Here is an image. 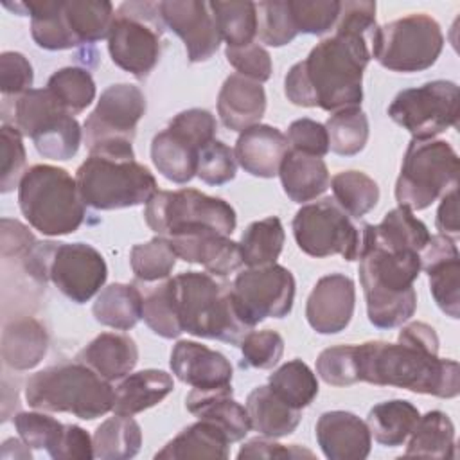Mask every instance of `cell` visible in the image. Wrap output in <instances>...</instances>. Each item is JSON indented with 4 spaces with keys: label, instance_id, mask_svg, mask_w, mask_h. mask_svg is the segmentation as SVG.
Wrapping results in <instances>:
<instances>
[{
    "label": "cell",
    "instance_id": "6da1fadb",
    "mask_svg": "<svg viewBox=\"0 0 460 460\" xmlns=\"http://www.w3.org/2000/svg\"><path fill=\"white\" fill-rule=\"evenodd\" d=\"M376 2H341L336 31L295 63L284 77L288 101L304 108L338 111L363 101V72L372 59Z\"/></svg>",
    "mask_w": 460,
    "mask_h": 460
},
{
    "label": "cell",
    "instance_id": "7a4b0ae2",
    "mask_svg": "<svg viewBox=\"0 0 460 460\" xmlns=\"http://www.w3.org/2000/svg\"><path fill=\"white\" fill-rule=\"evenodd\" d=\"M359 381L397 386L415 394L453 399L460 392L458 363L406 341H365L356 345Z\"/></svg>",
    "mask_w": 460,
    "mask_h": 460
},
{
    "label": "cell",
    "instance_id": "3957f363",
    "mask_svg": "<svg viewBox=\"0 0 460 460\" xmlns=\"http://www.w3.org/2000/svg\"><path fill=\"white\" fill-rule=\"evenodd\" d=\"M358 261L368 322L379 329H394L410 320L417 309L413 282L420 273V253L388 252L374 244L368 223H363Z\"/></svg>",
    "mask_w": 460,
    "mask_h": 460
},
{
    "label": "cell",
    "instance_id": "277c9868",
    "mask_svg": "<svg viewBox=\"0 0 460 460\" xmlns=\"http://www.w3.org/2000/svg\"><path fill=\"white\" fill-rule=\"evenodd\" d=\"M172 286L183 332L239 345L253 331L243 320L230 284L210 273L183 271L172 277Z\"/></svg>",
    "mask_w": 460,
    "mask_h": 460
},
{
    "label": "cell",
    "instance_id": "5b68a950",
    "mask_svg": "<svg viewBox=\"0 0 460 460\" xmlns=\"http://www.w3.org/2000/svg\"><path fill=\"white\" fill-rule=\"evenodd\" d=\"M113 397L111 381L77 359L38 370L25 383V401L31 408L72 413L83 420H93L111 411Z\"/></svg>",
    "mask_w": 460,
    "mask_h": 460
},
{
    "label": "cell",
    "instance_id": "8992f818",
    "mask_svg": "<svg viewBox=\"0 0 460 460\" xmlns=\"http://www.w3.org/2000/svg\"><path fill=\"white\" fill-rule=\"evenodd\" d=\"M18 205L29 225L43 235L74 234L86 216L75 178L49 164L25 171L18 185Z\"/></svg>",
    "mask_w": 460,
    "mask_h": 460
},
{
    "label": "cell",
    "instance_id": "52a82bcc",
    "mask_svg": "<svg viewBox=\"0 0 460 460\" xmlns=\"http://www.w3.org/2000/svg\"><path fill=\"white\" fill-rule=\"evenodd\" d=\"M22 266L34 282L45 286L50 280L75 304L95 296L108 279L104 257L86 243L38 241Z\"/></svg>",
    "mask_w": 460,
    "mask_h": 460
},
{
    "label": "cell",
    "instance_id": "ba28073f",
    "mask_svg": "<svg viewBox=\"0 0 460 460\" xmlns=\"http://www.w3.org/2000/svg\"><path fill=\"white\" fill-rule=\"evenodd\" d=\"M75 181L84 205L117 210L144 205L158 190L153 172L128 158L88 155L77 167Z\"/></svg>",
    "mask_w": 460,
    "mask_h": 460
},
{
    "label": "cell",
    "instance_id": "9c48e42d",
    "mask_svg": "<svg viewBox=\"0 0 460 460\" xmlns=\"http://www.w3.org/2000/svg\"><path fill=\"white\" fill-rule=\"evenodd\" d=\"M460 162L449 142L411 138L395 181V199L411 212L428 208L437 198L458 185Z\"/></svg>",
    "mask_w": 460,
    "mask_h": 460
},
{
    "label": "cell",
    "instance_id": "30bf717a",
    "mask_svg": "<svg viewBox=\"0 0 460 460\" xmlns=\"http://www.w3.org/2000/svg\"><path fill=\"white\" fill-rule=\"evenodd\" d=\"M144 113L146 97L138 86L129 83L108 86L83 124L88 153L135 160L133 138Z\"/></svg>",
    "mask_w": 460,
    "mask_h": 460
},
{
    "label": "cell",
    "instance_id": "8fae6325",
    "mask_svg": "<svg viewBox=\"0 0 460 460\" xmlns=\"http://www.w3.org/2000/svg\"><path fill=\"white\" fill-rule=\"evenodd\" d=\"M164 22L156 2H124L117 7L108 34L111 61L135 75L147 77L162 56Z\"/></svg>",
    "mask_w": 460,
    "mask_h": 460
},
{
    "label": "cell",
    "instance_id": "7c38bea8",
    "mask_svg": "<svg viewBox=\"0 0 460 460\" xmlns=\"http://www.w3.org/2000/svg\"><path fill=\"white\" fill-rule=\"evenodd\" d=\"M444 47L437 20L415 13L377 27L372 34L370 54L392 72H422L435 65Z\"/></svg>",
    "mask_w": 460,
    "mask_h": 460
},
{
    "label": "cell",
    "instance_id": "4fadbf2b",
    "mask_svg": "<svg viewBox=\"0 0 460 460\" xmlns=\"http://www.w3.org/2000/svg\"><path fill=\"white\" fill-rule=\"evenodd\" d=\"M144 219L162 237L201 226L230 235L237 225L235 210L228 201L196 189L156 190L144 207Z\"/></svg>",
    "mask_w": 460,
    "mask_h": 460
},
{
    "label": "cell",
    "instance_id": "5bb4252c",
    "mask_svg": "<svg viewBox=\"0 0 460 460\" xmlns=\"http://www.w3.org/2000/svg\"><path fill=\"white\" fill-rule=\"evenodd\" d=\"M14 126L34 142L43 158L70 160L79 151L83 129L47 88H31L14 102Z\"/></svg>",
    "mask_w": 460,
    "mask_h": 460
},
{
    "label": "cell",
    "instance_id": "9a60e30c",
    "mask_svg": "<svg viewBox=\"0 0 460 460\" xmlns=\"http://www.w3.org/2000/svg\"><path fill=\"white\" fill-rule=\"evenodd\" d=\"M293 235L304 253L318 259L341 255L350 262L361 252V228L332 198L302 205L293 217Z\"/></svg>",
    "mask_w": 460,
    "mask_h": 460
},
{
    "label": "cell",
    "instance_id": "2e32d148",
    "mask_svg": "<svg viewBox=\"0 0 460 460\" xmlns=\"http://www.w3.org/2000/svg\"><path fill=\"white\" fill-rule=\"evenodd\" d=\"M388 117L413 138H435L447 128L458 126V86L437 79L402 90L388 106Z\"/></svg>",
    "mask_w": 460,
    "mask_h": 460
},
{
    "label": "cell",
    "instance_id": "e0dca14e",
    "mask_svg": "<svg viewBox=\"0 0 460 460\" xmlns=\"http://www.w3.org/2000/svg\"><path fill=\"white\" fill-rule=\"evenodd\" d=\"M232 293L243 320L255 327L266 318L289 314L295 300V277L277 262L246 268L235 275Z\"/></svg>",
    "mask_w": 460,
    "mask_h": 460
},
{
    "label": "cell",
    "instance_id": "ac0fdd59",
    "mask_svg": "<svg viewBox=\"0 0 460 460\" xmlns=\"http://www.w3.org/2000/svg\"><path fill=\"white\" fill-rule=\"evenodd\" d=\"M158 4L164 25L181 38L190 63L207 61L217 52L221 34L208 2L165 0Z\"/></svg>",
    "mask_w": 460,
    "mask_h": 460
},
{
    "label": "cell",
    "instance_id": "d6986e66",
    "mask_svg": "<svg viewBox=\"0 0 460 460\" xmlns=\"http://www.w3.org/2000/svg\"><path fill=\"white\" fill-rule=\"evenodd\" d=\"M167 239L171 241L178 259L192 264H203L207 273L212 277L225 279L244 264L239 243L208 226L185 230Z\"/></svg>",
    "mask_w": 460,
    "mask_h": 460
},
{
    "label": "cell",
    "instance_id": "ffe728a7",
    "mask_svg": "<svg viewBox=\"0 0 460 460\" xmlns=\"http://www.w3.org/2000/svg\"><path fill=\"white\" fill-rule=\"evenodd\" d=\"M420 270L428 273L429 291L442 313L460 316V253L449 235H431L420 250Z\"/></svg>",
    "mask_w": 460,
    "mask_h": 460
},
{
    "label": "cell",
    "instance_id": "44dd1931",
    "mask_svg": "<svg viewBox=\"0 0 460 460\" xmlns=\"http://www.w3.org/2000/svg\"><path fill=\"white\" fill-rule=\"evenodd\" d=\"M354 280L343 273L325 275L307 296V323L320 334L341 332L354 314Z\"/></svg>",
    "mask_w": 460,
    "mask_h": 460
},
{
    "label": "cell",
    "instance_id": "7402d4cb",
    "mask_svg": "<svg viewBox=\"0 0 460 460\" xmlns=\"http://www.w3.org/2000/svg\"><path fill=\"white\" fill-rule=\"evenodd\" d=\"M172 374L198 390H216L232 385L234 368L226 356L198 341L180 340L171 350Z\"/></svg>",
    "mask_w": 460,
    "mask_h": 460
},
{
    "label": "cell",
    "instance_id": "603a6c76",
    "mask_svg": "<svg viewBox=\"0 0 460 460\" xmlns=\"http://www.w3.org/2000/svg\"><path fill=\"white\" fill-rule=\"evenodd\" d=\"M316 442L329 460H363L370 453L372 435L365 420L343 410L325 411L314 428Z\"/></svg>",
    "mask_w": 460,
    "mask_h": 460
},
{
    "label": "cell",
    "instance_id": "cb8c5ba5",
    "mask_svg": "<svg viewBox=\"0 0 460 460\" xmlns=\"http://www.w3.org/2000/svg\"><path fill=\"white\" fill-rule=\"evenodd\" d=\"M288 149V138L280 129L270 124H255L241 131L234 155L237 164L248 174L257 178H273L279 174Z\"/></svg>",
    "mask_w": 460,
    "mask_h": 460
},
{
    "label": "cell",
    "instance_id": "d4e9b609",
    "mask_svg": "<svg viewBox=\"0 0 460 460\" xmlns=\"http://www.w3.org/2000/svg\"><path fill=\"white\" fill-rule=\"evenodd\" d=\"M232 394V385L216 390L192 388L185 399L187 410L198 419L216 424L230 444L243 440L252 429L246 406H241Z\"/></svg>",
    "mask_w": 460,
    "mask_h": 460
},
{
    "label": "cell",
    "instance_id": "484cf974",
    "mask_svg": "<svg viewBox=\"0 0 460 460\" xmlns=\"http://www.w3.org/2000/svg\"><path fill=\"white\" fill-rule=\"evenodd\" d=\"M266 111V92L261 83L241 74L225 79L217 95V115L225 128L244 131L262 119Z\"/></svg>",
    "mask_w": 460,
    "mask_h": 460
},
{
    "label": "cell",
    "instance_id": "4316f807",
    "mask_svg": "<svg viewBox=\"0 0 460 460\" xmlns=\"http://www.w3.org/2000/svg\"><path fill=\"white\" fill-rule=\"evenodd\" d=\"M77 361L93 368L106 381L126 377L138 363V349L131 336L101 332L75 356Z\"/></svg>",
    "mask_w": 460,
    "mask_h": 460
},
{
    "label": "cell",
    "instance_id": "83f0119b",
    "mask_svg": "<svg viewBox=\"0 0 460 460\" xmlns=\"http://www.w3.org/2000/svg\"><path fill=\"white\" fill-rule=\"evenodd\" d=\"M279 176L284 192L295 203H305L318 198L331 183L323 158L296 149H288L282 158Z\"/></svg>",
    "mask_w": 460,
    "mask_h": 460
},
{
    "label": "cell",
    "instance_id": "f1b7e54d",
    "mask_svg": "<svg viewBox=\"0 0 460 460\" xmlns=\"http://www.w3.org/2000/svg\"><path fill=\"white\" fill-rule=\"evenodd\" d=\"M49 334L41 322L22 316L5 323L2 331V359L13 370H31L45 358Z\"/></svg>",
    "mask_w": 460,
    "mask_h": 460
},
{
    "label": "cell",
    "instance_id": "f546056e",
    "mask_svg": "<svg viewBox=\"0 0 460 460\" xmlns=\"http://www.w3.org/2000/svg\"><path fill=\"white\" fill-rule=\"evenodd\" d=\"M172 377L158 368H146L128 374L115 386L113 413L133 417L135 413L158 404L172 392Z\"/></svg>",
    "mask_w": 460,
    "mask_h": 460
},
{
    "label": "cell",
    "instance_id": "4dcf8cb0",
    "mask_svg": "<svg viewBox=\"0 0 460 460\" xmlns=\"http://www.w3.org/2000/svg\"><path fill=\"white\" fill-rule=\"evenodd\" d=\"M7 9L18 11L22 16H31V34L38 47L45 50H65L77 47L65 14L63 0H29L14 5L4 4Z\"/></svg>",
    "mask_w": 460,
    "mask_h": 460
},
{
    "label": "cell",
    "instance_id": "1f68e13d",
    "mask_svg": "<svg viewBox=\"0 0 460 460\" xmlns=\"http://www.w3.org/2000/svg\"><path fill=\"white\" fill-rule=\"evenodd\" d=\"M246 411L252 428L268 438L291 435L302 419V410L282 401L268 385H261L248 394Z\"/></svg>",
    "mask_w": 460,
    "mask_h": 460
},
{
    "label": "cell",
    "instance_id": "d6a6232c",
    "mask_svg": "<svg viewBox=\"0 0 460 460\" xmlns=\"http://www.w3.org/2000/svg\"><path fill=\"white\" fill-rule=\"evenodd\" d=\"M199 147L172 128L156 133L151 142V160L158 172L174 181L187 183L196 176Z\"/></svg>",
    "mask_w": 460,
    "mask_h": 460
},
{
    "label": "cell",
    "instance_id": "836d02e7",
    "mask_svg": "<svg viewBox=\"0 0 460 460\" xmlns=\"http://www.w3.org/2000/svg\"><path fill=\"white\" fill-rule=\"evenodd\" d=\"M228 446L230 440L216 424L198 419V422L183 428L172 440H169L155 458H228Z\"/></svg>",
    "mask_w": 460,
    "mask_h": 460
},
{
    "label": "cell",
    "instance_id": "e575fe53",
    "mask_svg": "<svg viewBox=\"0 0 460 460\" xmlns=\"http://www.w3.org/2000/svg\"><path fill=\"white\" fill-rule=\"evenodd\" d=\"M370 239L374 244L388 250V252H419L429 241L428 226L413 216L408 207H395L385 214L379 225L368 223Z\"/></svg>",
    "mask_w": 460,
    "mask_h": 460
},
{
    "label": "cell",
    "instance_id": "d590c367",
    "mask_svg": "<svg viewBox=\"0 0 460 460\" xmlns=\"http://www.w3.org/2000/svg\"><path fill=\"white\" fill-rule=\"evenodd\" d=\"M93 318L117 331L133 329L142 318V295L137 284H110L97 293L92 307Z\"/></svg>",
    "mask_w": 460,
    "mask_h": 460
},
{
    "label": "cell",
    "instance_id": "8d00e7d4",
    "mask_svg": "<svg viewBox=\"0 0 460 460\" xmlns=\"http://www.w3.org/2000/svg\"><path fill=\"white\" fill-rule=\"evenodd\" d=\"M142 295V320L147 327L162 338H178L183 329L176 311L172 279H162L155 282L135 280Z\"/></svg>",
    "mask_w": 460,
    "mask_h": 460
},
{
    "label": "cell",
    "instance_id": "74e56055",
    "mask_svg": "<svg viewBox=\"0 0 460 460\" xmlns=\"http://www.w3.org/2000/svg\"><path fill=\"white\" fill-rule=\"evenodd\" d=\"M420 413L404 399H390L370 408L367 426L377 444L386 447L402 446L413 431Z\"/></svg>",
    "mask_w": 460,
    "mask_h": 460
},
{
    "label": "cell",
    "instance_id": "f35d334b",
    "mask_svg": "<svg viewBox=\"0 0 460 460\" xmlns=\"http://www.w3.org/2000/svg\"><path fill=\"white\" fill-rule=\"evenodd\" d=\"M404 456L455 458V426L451 419L440 410L420 415L408 437Z\"/></svg>",
    "mask_w": 460,
    "mask_h": 460
},
{
    "label": "cell",
    "instance_id": "ab89813d",
    "mask_svg": "<svg viewBox=\"0 0 460 460\" xmlns=\"http://www.w3.org/2000/svg\"><path fill=\"white\" fill-rule=\"evenodd\" d=\"M63 14L72 36L81 45L108 38L115 9L108 0H66Z\"/></svg>",
    "mask_w": 460,
    "mask_h": 460
},
{
    "label": "cell",
    "instance_id": "60d3db41",
    "mask_svg": "<svg viewBox=\"0 0 460 460\" xmlns=\"http://www.w3.org/2000/svg\"><path fill=\"white\" fill-rule=\"evenodd\" d=\"M95 458L126 460L133 458L142 446V431L138 422L129 415H119L101 422L93 433Z\"/></svg>",
    "mask_w": 460,
    "mask_h": 460
},
{
    "label": "cell",
    "instance_id": "b9f144b4",
    "mask_svg": "<svg viewBox=\"0 0 460 460\" xmlns=\"http://www.w3.org/2000/svg\"><path fill=\"white\" fill-rule=\"evenodd\" d=\"M284 226L277 216L250 223L239 241L243 262L248 268L277 262L284 246Z\"/></svg>",
    "mask_w": 460,
    "mask_h": 460
},
{
    "label": "cell",
    "instance_id": "7bdbcfd3",
    "mask_svg": "<svg viewBox=\"0 0 460 460\" xmlns=\"http://www.w3.org/2000/svg\"><path fill=\"white\" fill-rule=\"evenodd\" d=\"M216 18L221 41L226 47H244L257 36V4L255 2H208Z\"/></svg>",
    "mask_w": 460,
    "mask_h": 460
},
{
    "label": "cell",
    "instance_id": "ee69618b",
    "mask_svg": "<svg viewBox=\"0 0 460 460\" xmlns=\"http://www.w3.org/2000/svg\"><path fill=\"white\" fill-rule=\"evenodd\" d=\"M332 199L349 217H363L379 201L377 183L361 171H341L331 180Z\"/></svg>",
    "mask_w": 460,
    "mask_h": 460
},
{
    "label": "cell",
    "instance_id": "f6af8a7d",
    "mask_svg": "<svg viewBox=\"0 0 460 460\" xmlns=\"http://www.w3.org/2000/svg\"><path fill=\"white\" fill-rule=\"evenodd\" d=\"M268 386L282 401L298 410L309 406L318 395V379L302 359H291L280 365L270 376Z\"/></svg>",
    "mask_w": 460,
    "mask_h": 460
},
{
    "label": "cell",
    "instance_id": "bcb514c9",
    "mask_svg": "<svg viewBox=\"0 0 460 460\" xmlns=\"http://www.w3.org/2000/svg\"><path fill=\"white\" fill-rule=\"evenodd\" d=\"M323 126L332 153L340 156H354L365 149L368 140V119L359 106L334 111Z\"/></svg>",
    "mask_w": 460,
    "mask_h": 460
},
{
    "label": "cell",
    "instance_id": "7dc6e473",
    "mask_svg": "<svg viewBox=\"0 0 460 460\" xmlns=\"http://www.w3.org/2000/svg\"><path fill=\"white\" fill-rule=\"evenodd\" d=\"M47 90L70 115L84 111L95 99L93 77L81 66H63L56 70L47 81Z\"/></svg>",
    "mask_w": 460,
    "mask_h": 460
},
{
    "label": "cell",
    "instance_id": "c3c4849f",
    "mask_svg": "<svg viewBox=\"0 0 460 460\" xmlns=\"http://www.w3.org/2000/svg\"><path fill=\"white\" fill-rule=\"evenodd\" d=\"M176 252L167 237L156 235L147 243L135 244L129 253L133 275L140 282L167 279L176 266Z\"/></svg>",
    "mask_w": 460,
    "mask_h": 460
},
{
    "label": "cell",
    "instance_id": "681fc988",
    "mask_svg": "<svg viewBox=\"0 0 460 460\" xmlns=\"http://www.w3.org/2000/svg\"><path fill=\"white\" fill-rule=\"evenodd\" d=\"M298 34L288 0H270L257 4V36L264 45L282 47Z\"/></svg>",
    "mask_w": 460,
    "mask_h": 460
},
{
    "label": "cell",
    "instance_id": "f907efd6",
    "mask_svg": "<svg viewBox=\"0 0 460 460\" xmlns=\"http://www.w3.org/2000/svg\"><path fill=\"white\" fill-rule=\"evenodd\" d=\"M316 374L331 386H350L359 381L356 345H336L320 352Z\"/></svg>",
    "mask_w": 460,
    "mask_h": 460
},
{
    "label": "cell",
    "instance_id": "816d5d0a",
    "mask_svg": "<svg viewBox=\"0 0 460 460\" xmlns=\"http://www.w3.org/2000/svg\"><path fill=\"white\" fill-rule=\"evenodd\" d=\"M14 428L20 435V438L32 449H45L50 453L65 429V424H61L58 419L38 411H20L13 419Z\"/></svg>",
    "mask_w": 460,
    "mask_h": 460
},
{
    "label": "cell",
    "instance_id": "f5cc1de1",
    "mask_svg": "<svg viewBox=\"0 0 460 460\" xmlns=\"http://www.w3.org/2000/svg\"><path fill=\"white\" fill-rule=\"evenodd\" d=\"M298 32L323 34L336 25L341 2L336 0H288Z\"/></svg>",
    "mask_w": 460,
    "mask_h": 460
},
{
    "label": "cell",
    "instance_id": "db71d44e",
    "mask_svg": "<svg viewBox=\"0 0 460 460\" xmlns=\"http://www.w3.org/2000/svg\"><path fill=\"white\" fill-rule=\"evenodd\" d=\"M237 160L234 149L221 140H212L198 155L196 176L207 185H223L235 178Z\"/></svg>",
    "mask_w": 460,
    "mask_h": 460
},
{
    "label": "cell",
    "instance_id": "11a10c76",
    "mask_svg": "<svg viewBox=\"0 0 460 460\" xmlns=\"http://www.w3.org/2000/svg\"><path fill=\"white\" fill-rule=\"evenodd\" d=\"M243 367L273 368L284 354V340L277 331H250L239 343Z\"/></svg>",
    "mask_w": 460,
    "mask_h": 460
},
{
    "label": "cell",
    "instance_id": "9f6ffc18",
    "mask_svg": "<svg viewBox=\"0 0 460 460\" xmlns=\"http://www.w3.org/2000/svg\"><path fill=\"white\" fill-rule=\"evenodd\" d=\"M2 135V167H0V190L11 192L20 185V180L25 174V147L23 135L16 126L4 124L0 129Z\"/></svg>",
    "mask_w": 460,
    "mask_h": 460
},
{
    "label": "cell",
    "instance_id": "6f0895ef",
    "mask_svg": "<svg viewBox=\"0 0 460 460\" xmlns=\"http://www.w3.org/2000/svg\"><path fill=\"white\" fill-rule=\"evenodd\" d=\"M225 56L228 63L237 70V74L248 79L264 83L271 77V72H273L271 56L262 45L255 41L244 47H226Z\"/></svg>",
    "mask_w": 460,
    "mask_h": 460
},
{
    "label": "cell",
    "instance_id": "680465c9",
    "mask_svg": "<svg viewBox=\"0 0 460 460\" xmlns=\"http://www.w3.org/2000/svg\"><path fill=\"white\" fill-rule=\"evenodd\" d=\"M34 81L32 65L29 59L14 50L2 52L0 56V92L4 101L7 97H20L31 90Z\"/></svg>",
    "mask_w": 460,
    "mask_h": 460
},
{
    "label": "cell",
    "instance_id": "91938a15",
    "mask_svg": "<svg viewBox=\"0 0 460 460\" xmlns=\"http://www.w3.org/2000/svg\"><path fill=\"white\" fill-rule=\"evenodd\" d=\"M288 146L313 156H325L329 153V137L323 124L313 119H296L288 128Z\"/></svg>",
    "mask_w": 460,
    "mask_h": 460
},
{
    "label": "cell",
    "instance_id": "94428289",
    "mask_svg": "<svg viewBox=\"0 0 460 460\" xmlns=\"http://www.w3.org/2000/svg\"><path fill=\"white\" fill-rule=\"evenodd\" d=\"M169 128L176 129L189 140H192L199 149L205 147L208 142L216 138V119L208 110L201 108H190L185 111H180L171 122Z\"/></svg>",
    "mask_w": 460,
    "mask_h": 460
},
{
    "label": "cell",
    "instance_id": "6125c7cd",
    "mask_svg": "<svg viewBox=\"0 0 460 460\" xmlns=\"http://www.w3.org/2000/svg\"><path fill=\"white\" fill-rule=\"evenodd\" d=\"M54 460H92L93 438L77 424H65L58 446L49 453Z\"/></svg>",
    "mask_w": 460,
    "mask_h": 460
},
{
    "label": "cell",
    "instance_id": "be15d7a7",
    "mask_svg": "<svg viewBox=\"0 0 460 460\" xmlns=\"http://www.w3.org/2000/svg\"><path fill=\"white\" fill-rule=\"evenodd\" d=\"M34 234L20 221L2 217L0 221V253L4 259H23L36 244Z\"/></svg>",
    "mask_w": 460,
    "mask_h": 460
},
{
    "label": "cell",
    "instance_id": "e7e4bbea",
    "mask_svg": "<svg viewBox=\"0 0 460 460\" xmlns=\"http://www.w3.org/2000/svg\"><path fill=\"white\" fill-rule=\"evenodd\" d=\"M313 458L314 455L309 449H304L296 444L291 446H284L279 442H273V438L268 437H257L248 440L246 444L241 446L237 458H266V460H273V458Z\"/></svg>",
    "mask_w": 460,
    "mask_h": 460
},
{
    "label": "cell",
    "instance_id": "03108f58",
    "mask_svg": "<svg viewBox=\"0 0 460 460\" xmlns=\"http://www.w3.org/2000/svg\"><path fill=\"white\" fill-rule=\"evenodd\" d=\"M458 185L451 187L447 192L442 194V201L437 208V217H435V226L438 234L456 237L460 234V225H458Z\"/></svg>",
    "mask_w": 460,
    "mask_h": 460
}]
</instances>
